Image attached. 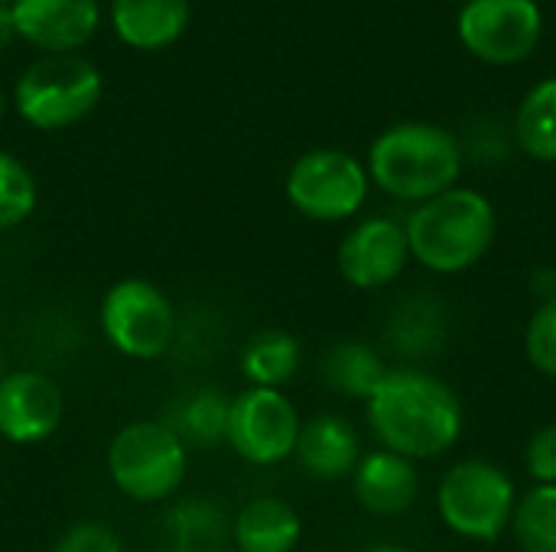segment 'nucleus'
<instances>
[{"label": "nucleus", "mask_w": 556, "mask_h": 552, "mask_svg": "<svg viewBox=\"0 0 556 552\" xmlns=\"http://www.w3.org/2000/svg\"><path fill=\"white\" fill-rule=\"evenodd\" d=\"M368 426L388 452L410 462L450 452L463 436V403L456 390L420 368H388L365 400Z\"/></svg>", "instance_id": "obj_1"}, {"label": "nucleus", "mask_w": 556, "mask_h": 552, "mask_svg": "<svg viewBox=\"0 0 556 552\" xmlns=\"http://www.w3.org/2000/svg\"><path fill=\"white\" fill-rule=\"evenodd\" d=\"M365 169L384 195L424 205L459 182L463 146L446 127L404 120L375 137Z\"/></svg>", "instance_id": "obj_2"}, {"label": "nucleus", "mask_w": 556, "mask_h": 552, "mask_svg": "<svg viewBox=\"0 0 556 552\" xmlns=\"http://www.w3.org/2000/svg\"><path fill=\"white\" fill-rule=\"evenodd\" d=\"M495 208L492 202L466 185H453L450 192L414 205L404 221L410 260L440 277H456L472 270L495 241Z\"/></svg>", "instance_id": "obj_3"}, {"label": "nucleus", "mask_w": 556, "mask_h": 552, "mask_svg": "<svg viewBox=\"0 0 556 552\" xmlns=\"http://www.w3.org/2000/svg\"><path fill=\"white\" fill-rule=\"evenodd\" d=\"M189 449L169 423L137 420L117 429L108 446V475L134 504L169 501L186 482Z\"/></svg>", "instance_id": "obj_4"}, {"label": "nucleus", "mask_w": 556, "mask_h": 552, "mask_svg": "<svg viewBox=\"0 0 556 552\" xmlns=\"http://www.w3.org/2000/svg\"><path fill=\"white\" fill-rule=\"evenodd\" d=\"M515 504V482L485 459L456 462L437 488L440 521L446 530L472 543H495L511 527Z\"/></svg>", "instance_id": "obj_5"}, {"label": "nucleus", "mask_w": 556, "mask_h": 552, "mask_svg": "<svg viewBox=\"0 0 556 552\" xmlns=\"http://www.w3.org/2000/svg\"><path fill=\"white\" fill-rule=\"evenodd\" d=\"M101 72L75 55H46L33 62L16 81V111L36 130H65L85 120L101 101Z\"/></svg>", "instance_id": "obj_6"}, {"label": "nucleus", "mask_w": 556, "mask_h": 552, "mask_svg": "<svg viewBox=\"0 0 556 552\" xmlns=\"http://www.w3.org/2000/svg\"><path fill=\"white\" fill-rule=\"evenodd\" d=\"M98 322L108 345L130 361H153L166 355L176 335V309L169 296L140 277L117 280L104 293Z\"/></svg>", "instance_id": "obj_7"}, {"label": "nucleus", "mask_w": 556, "mask_h": 552, "mask_svg": "<svg viewBox=\"0 0 556 552\" xmlns=\"http://www.w3.org/2000/svg\"><path fill=\"white\" fill-rule=\"evenodd\" d=\"M371 179L345 150H309L287 172V198L309 221H349L362 211Z\"/></svg>", "instance_id": "obj_8"}, {"label": "nucleus", "mask_w": 556, "mask_h": 552, "mask_svg": "<svg viewBox=\"0 0 556 552\" xmlns=\"http://www.w3.org/2000/svg\"><path fill=\"white\" fill-rule=\"evenodd\" d=\"M456 33L479 62L518 65L541 46L544 13L538 0H466Z\"/></svg>", "instance_id": "obj_9"}, {"label": "nucleus", "mask_w": 556, "mask_h": 552, "mask_svg": "<svg viewBox=\"0 0 556 552\" xmlns=\"http://www.w3.org/2000/svg\"><path fill=\"white\" fill-rule=\"evenodd\" d=\"M300 426L303 420L287 394L270 387H248L231 397L225 446H231L235 455H241L248 465H280L293 455Z\"/></svg>", "instance_id": "obj_10"}, {"label": "nucleus", "mask_w": 556, "mask_h": 552, "mask_svg": "<svg viewBox=\"0 0 556 552\" xmlns=\"http://www.w3.org/2000/svg\"><path fill=\"white\" fill-rule=\"evenodd\" d=\"M339 273L355 290H384L410 264V244L401 221L375 215L358 221L339 244Z\"/></svg>", "instance_id": "obj_11"}, {"label": "nucleus", "mask_w": 556, "mask_h": 552, "mask_svg": "<svg viewBox=\"0 0 556 552\" xmlns=\"http://www.w3.org/2000/svg\"><path fill=\"white\" fill-rule=\"evenodd\" d=\"M62 413V390L49 374L29 368L0 374V439L36 446L59 429Z\"/></svg>", "instance_id": "obj_12"}, {"label": "nucleus", "mask_w": 556, "mask_h": 552, "mask_svg": "<svg viewBox=\"0 0 556 552\" xmlns=\"http://www.w3.org/2000/svg\"><path fill=\"white\" fill-rule=\"evenodd\" d=\"M10 10L16 33L49 55H65L85 46L101 20L98 0H13Z\"/></svg>", "instance_id": "obj_13"}, {"label": "nucleus", "mask_w": 556, "mask_h": 552, "mask_svg": "<svg viewBox=\"0 0 556 552\" xmlns=\"http://www.w3.org/2000/svg\"><path fill=\"white\" fill-rule=\"evenodd\" d=\"M293 455L309 478L342 482V478L355 475V468L362 462V442H358L355 426L345 416L316 413V416L303 420Z\"/></svg>", "instance_id": "obj_14"}, {"label": "nucleus", "mask_w": 556, "mask_h": 552, "mask_svg": "<svg viewBox=\"0 0 556 552\" xmlns=\"http://www.w3.org/2000/svg\"><path fill=\"white\" fill-rule=\"evenodd\" d=\"M352 491H355V501L368 514L401 517L417 504L420 475L410 459L378 449L371 455H362V462L352 475Z\"/></svg>", "instance_id": "obj_15"}, {"label": "nucleus", "mask_w": 556, "mask_h": 552, "mask_svg": "<svg viewBox=\"0 0 556 552\" xmlns=\"http://www.w3.org/2000/svg\"><path fill=\"white\" fill-rule=\"evenodd\" d=\"M186 23L189 0H111V26L130 49H166L182 36Z\"/></svg>", "instance_id": "obj_16"}, {"label": "nucleus", "mask_w": 556, "mask_h": 552, "mask_svg": "<svg viewBox=\"0 0 556 552\" xmlns=\"http://www.w3.org/2000/svg\"><path fill=\"white\" fill-rule=\"evenodd\" d=\"M300 537L303 521L280 498L248 501L231 524V540L241 552H293Z\"/></svg>", "instance_id": "obj_17"}, {"label": "nucleus", "mask_w": 556, "mask_h": 552, "mask_svg": "<svg viewBox=\"0 0 556 552\" xmlns=\"http://www.w3.org/2000/svg\"><path fill=\"white\" fill-rule=\"evenodd\" d=\"M303 364V348L290 332L280 329H264L248 338L241 348V374L248 377L251 387H270L280 390L287 381L296 377Z\"/></svg>", "instance_id": "obj_18"}, {"label": "nucleus", "mask_w": 556, "mask_h": 552, "mask_svg": "<svg viewBox=\"0 0 556 552\" xmlns=\"http://www.w3.org/2000/svg\"><path fill=\"white\" fill-rule=\"evenodd\" d=\"M384 374L388 368L381 355L365 342H336L323 358L326 384L352 400H368L384 381Z\"/></svg>", "instance_id": "obj_19"}, {"label": "nucleus", "mask_w": 556, "mask_h": 552, "mask_svg": "<svg viewBox=\"0 0 556 552\" xmlns=\"http://www.w3.org/2000/svg\"><path fill=\"white\" fill-rule=\"evenodd\" d=\"M228 413H231V397L218 387H202L195 394H189L179 403L176 423H169L179 439L195 449H215L225 446L228 439Z\"/></svg>", "instance_id": "obj_20"}, {"label": "nucleus", "mask_w": 556, "mask_h": 552, "mask_svg": "<svg viewBox=\"0 0 556 552\" xmlns=\"http://www.w3.org/2000/svg\"><path fill=\"white\" fill-rule=\"evenodd\" d=\"M515 137L531 159L556 163V78L538 81L525 94L515 114Z\"/></svg>", "instance_id": "obj_21"}, {"label": "nucleus", "mask_w": 556, "mask_h": 552, "mask_svg": "<svg viewBox=\"0 0 556 552\" xmlns=\"http://www.w3.org/2000/svg\"><path fill=\"white\" fill-rule=\"evenodd\" d=\"M231 537L225 511L212 501L192 498L169 514V547L173 552H222Z\"/></svg>", "instance_id": "obj_22"}, {"label": "nucleus", "mask_w": 556, "mask_h": 552, "mask_svg": "<svg viewBox=\"0 0 556 552\" xmlns=\"http://www.w3.org/2000/svg\"><path fill=\"white\" fill-rule=\"evenodd\" d=\"M511 537L521 552H556V485H534L518 498Z\"/></svg>", "instance_id": "obj_23"}, {"label": "nucleus", "mask_w": 556, "mask_h": 552, "mask_svg": "<svg viewBox=\"0 0 556 552\" xmlns=\"http://www.w3.org/2000/svg\"><path fill=\"white\" fill-rule=\"evenodd\" d=\"M36 179L13 153L0 150V231L20 228L36 208Z\"/></svg>", "instance_id": "obj_24"}, {"label": "nucleus", "mask_w": 556, "mask_h": 552, "mask_svg": "<svg viewBox=\"0 0 556 552\" xmlns=\"http://www.w3.org/2000/svg\"><path fill=\"white\" fill-rule=\"evenodd\" d=\"M525 355L531 368L556 381V296L544 299L525 329Z\"/></svg>", "instance_id": "obj_25"}, {"label": "nucleus", "mask_w": 556, "mask_h": 552, "mask_svg": "<svg viewBox=\"0 0 556 552\" xmlns=\"http://www.w3.org/2000/svg\"><path fill=\"white\" fill-rule=\"evenodd\" d=\"M52 552H127L121 537L104 527L101 521H78L72 524L59 540Z\"/></svg>", "instance_id": "obj_26"}, {"label": "nucleus", "mask_w": 556, "mask_h": 552, "mask_svg": "<svg viewBox=\"0 0 556 552\" xmlns=\"http://www.w3.org/2000/svg\"><path fill=\"white\" fill-rule=\"evenodd\" d=\"M525 465H528V475L538 485H556V423L541 426L528 439V446H525Z\"/></svg>", "instance_id": "obj_27"}, {"label": "nucleus", "mask_w": 556, "mask_h": 552, "mask_svg": "<svg viewBox=\"0 0 556 552\" xmlns=\"http://www.w3.org/2000/svg\"><path fill=\"white\" fill-rule=\"evenodd\" d=\"M13 36H20V33H16L13 10H10V7H0V49H7Z\"/></svg>", "instance_id": "obj_28"}, {"label": "nucleus", "mask_w": 556, "mask_h": 552, "mask_svg": "<svg viewBox=\"0 0 556 552\" xmlns=\"http://www.w3.org/2000/svg\"><path fill=\"white\" fill-rule=\"evenodd\" d=\"M368 552H414V550H407V547H397V543H381V547H371Z\"/></svg>", "instance_id": "obj_29"}, {"label": "nucleus", "mask_w": 556, "mask_h": 552, "mask_svg": "<svg viewBox=\"0 0 556 552\" xmlns=\"http://www.w3.org/2000/svg\"><path fill=\"white\" fill-rule=\"evenodd\" d=\"M0 124H3V91H0Z\"/></svg>", "instance_id": "obj_30"}, {"label": "nucleus", "mask_w": 556, "mask_h": 552, "mask_svg": "<svg viewBox=\"0 0 556 552\" xmlns=\"http://www.w3.org/2000/svg\"><path fill=\"white\" fill-rule=\"evenodd\" d=\"M10 3H13V0H0V7H10Z\"/></svg>", "instance_id": "obj_31"}]
</instances>
